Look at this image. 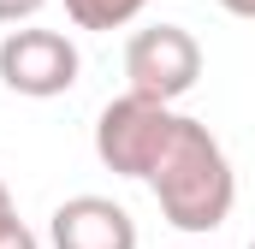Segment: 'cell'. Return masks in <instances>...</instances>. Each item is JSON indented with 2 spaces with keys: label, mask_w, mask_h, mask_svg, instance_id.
<instances>
[{
  "label": "cell",
  "mask_w": 255,
  "mask_h": 249,
  "mask_svg": "<svg viewBox=\"0 0 255 249\" xmlns=\"http://www.w3.org/2000/svg\"><path fill=\"white\" fill-rule=\"evenodd\" d=\"M125 77H130V95L172 107L202 77V42L184 24H148L125 42Z\"/></svg>",
  "instance_id": "3957f363"
},
{
  "label": "cell",
  "mask_w": 255,
  "mask_h": 249,
  "mask_svg": "<svg viewBox=\"0 0 255 249\" xmlns=\"http://www.w3.org/2000/svg\"><path fill=\"white\" fill-rule=\"evenodd\" d=\"M54 249H136V220L113 196H71L48 220Z\"/></svg>",
  "instance_id": "5b68a950"
},
{
  "label": "cell",
  "mask_w": 255,
  "mask_h": 249,
  "mask_svg": "<svg viewBox=\"0 0 255 249\" xmlns=\"http://www.w3.org/2000/svg\"><path fill=\"white\" fill-rule=\"evenodd\" d=\"M220 6H226L232 18H255V0H220Z\"/></svg>",
  "instance_id": "30bf717a"
},
{
  "label": "cell",
  "mask_w": 255,
  "mask_h": 249,
  "mask_svg": "<svg viewBox=\"0 0 255 249\" xmlns=\"http://www.w3.org/2000/svg\"><path fill=\"white\" fill-rule=\"evenodd\" d=\"M0 249H42V244H36V232L18 220V226H6V232H0Z\"/></svg>",
  "instance_id": "ba28073f"
},
{
  "label": "cell",
  "mask_w": 255,
  "mask_h": 249,
  "mask_svg": "<svg viewBox=\"0 0 255 249\" xmlns=\"http://www.w3.org/2000/svg\"><path fill=\"white\" fill-rule=\"evenodd\" d=\"M148 190L166 214V226L178 232H220L232 220V202H238V178H232V160L220 148V136L208 130L202 119H178L160 166L148 172Z\"/></svg>",
  "instance_id": "6da1fadb"
},
{
  "label": "cell",
  "mask_w": 255,
  "mask_h": 249,
  "mask_svg": "<svg viewBox=\"0 0 255 249\" xmlns=\"http://www.w3.org/2000/svg\"><path fill=\"white\" fill-rule=\"evenodd\" d=\"M178 119H184V113H172V107H160V101H142V95L125 89V95L107 101L101 119H95V154H101V166L119 172V178H148V172L160 166V154H166Z\"/></svg>",
  "instance_id": "7a4b0ae2"
},
{
  "label": "cell",
  "mask_w": 255,
  "mask_h": 249,
  "mask_svg": "<svg viewBox=\"0 0 255 249\" xmlns=\"http://www.w3.org/2000/svg\"><path fill=\"white\" fill-rule=\"evenodd\" d=\"M250 249H255V238H250Z\"/></svg>",
  "instance_id": "8fae6325"
},
{
  "label": "cell",
  "mask_w": 255,
  "mask_h": 249,
  "mask_svg": "<svg viewBox=\"0 0 255 249\" xmlns=\"http://www.w3.org/2000/svg\"><path fill=\"white\" fill-rule=\"evenodd\" d=\"M77 42L60 36V30H6V42H0V83L12 89V95H30V101H54L65 95L71 83H77Z\"/></svg>",
  "instance_id": "277c9868"
},
{
  "label": "cell",
  "mask_w": 255,
  "mask_h": 249,
  "mask_svg": "<svg viewBox=\"0 0 255 249\" xmlns=\"http://www.w3.org/2000/svg\"><path fill=\"white\" fill-rule=\"evenodd\" d=\"M148 0H65V18L77 30H125Z\"/></svg>",
  "instance_id": "8992f818"
},
{
  "label": "cell",
  "mask_w": 255,
  "mask_h": 249,
  "mask_svg": "<svg viewBox=\"0 0 255 249\" xmlns=\"http://www.w3.org/2000/svg\"><path fill=\"white\" fill-rule=\"evenodd\" d=\"M6 226H18V208H12V190L0 178V232H6Z\"/></svg>",
  "instance_id": "9c48e42d"
},
{
  "label": "cell",
  "mask_w": 255,
  "mask_h": 249,
  "mask_svg": "<svg viewBox=\"0 0 255 249\" xmlns=\"http://www.w3.org/2000/svg\"><path fill=\"white\" fill-rule=\"evenodd\" d=\"M48 0H0V24H30Z\"/></svg>",
  "instance_id": "52a82bcc"
}]
</instances>
